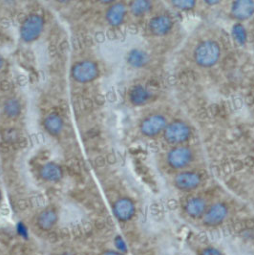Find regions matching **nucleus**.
I'll return each instance as SVG.
<instances>
[{
    "label": "nucleus",
    "mask_w": 254,
    "mask_h": 255,
    "mask_svg": "<svg viewBox=\"0 0 254 255\" xmlns=\"http://www.w3.org/2000/svg\"><path fill=\"white\" fill-rule=\"evenodd\" d=\"M45 20L38 13L28 15L20 26L19 35L24 43H33L36 41L44 31Z\"/></svg>",
    "instance_id": "1"
},
{
    "label": "nucleus",
    "mask_w": 254,
    "mask_h": 255,
    "mask_svg": "<svg viewBox=\"0 0 254 255\" xmlns=\"http://www.w3.org/2000/svg\"><path fill=\"white\" fill-rule=\"evenodd\" d=\"M71 76L74 81L85 84L96 81L99 78L100 69L95 61L84 59L73 65L71 69Z\"/></svg>",
    "instance_id": "2"
},
{
    "label": "nucleus",
    "mask_w": 254,
    "mask_h": 255,
    "mask_svg": "<svg viewBox=\"0 0 254 255\" xmlns=\"http://www.w3.org/2000/svg\"><path fill=\"white\" fill-rule=\"evenodd\" d=\"M194 56L199 65L203 67H210L219 59V46L216 42L211 40L204 41L197 47Z\"/></svg>",
    "instance_id": "3"
},
{
    "label": "nucleus",
    "mask_w": 254,
    "mask_h": 255,
    "mask_svg": "<svg viewBox=\"0 0 254 255\" xmlns=\"http://www.w3.org/2000/svg\"><path fill=\"white\" fill-rule=\"evenodd\" d=\"M190 136V129L183 122H174L164 129V138L171 144L185 142Z\"/></svg>",
    "instance_id": "4"
},
{
    "label": "nucleus",
    "mask_w": 254,
    "mask_h": 255,
    "mask_svg": "<svg viewBox=\"0 0 254 255\" xmlns=\"http://www.w3.org/2000/svg\"><path fill=\"white\" fill-rule=\"evenodd\" d=\"M167 126L164 117L154 114L145 118L140 124V131L146 137H155L159 135Z\"/></svg>",
    "instance_id": "5"
},
{
    "label": "nucleus",
    "mask_w": 254,
    "mask_h": 255,
    "mask_svg": "<svg viewBox=\"0 0 254 255\" xmlns=\"http://www.w3.org/2000/svg\"><path fill=\"white\" fill-rule=\"evenodd\" d=\"M113 213L121 222L131 220L136 213V206L129 198H120L113 205Z\"/></svg>",
    "instance_id": "6"
},
{
    "label": "nucleus",
    "mask_w": 254,
    "mask_h": 255,
    "mask_svg": "<svg viewBox=\"0 0 254 255\" xmlns=\"http://www.w3.org/2000/svg\"><path fill=\"white\" fill-rule=\"evenodd\" d=\"M228 208L222 203H217L207 209L203 216L204 223L209 227H215L222 224L228 216Z\"/></svg>",
    "instance_id": "7"
},
{
    "label": "nucleus",
    "mask_w": 254,
    "mask_h": 255,
    "mask_svg": "<svg viewBox=\"0 0 254 255\" xmlns=\"http://www.w3.org/2000/svg\"><path fill=\"white\" fill-rule=\"evenodd\" d=\"M192 160V152L187 147H176L170 151L167 156V161L170 166L179 169L185 167Z\"/></svg>",
    "instance_id": "8"
},
{
    "label": "nucleus",
    "mask_w": 254,
    "mask_h": 255,
    "mask_svg": "<svg viewBox=\"0 0 254 255\" xmlns=\"http://www.w3.org/2000/svg\"><path fill=\"white\" fill-rule=\"evenodd\" d=\"M231 15L238 20H246L254 13V2L252 0H238L232 3Z\"/></svg>",
    "instance_id": "9"
},
{
    "label": "nucleus",
    "mask_w": 254,
    "mask_h": 255,
    "mask_svg": "<svg viewBox=\"0 0 254 255\" xmlns=\"http://www.w3.org/2000/svg\"><path fill=\"white\" fill-rule=\"evenodd\" d=\"M126 14H127V8L125 4L121 2H114L108 7L105 13V19L110 26L118 27L124 23Z\"/></svg>",
    "instance_id": "10"
},
{
    "label": "nucleus",
    "mask_w": 254,
    "mask_h": 255,
    "mask_svg": "<svg viewBox=\"0 0 254 255\" xmlns=\"http://www.w3.org/2000/svg\"><path fill=\"white\" fill-rule=\"evenodd\" d=\"M39 177L47 183H58L63 178V170L56 162H46L39 169Z\"/></svg>",
    "instance_id": "11"
},
{
    "label": "nucleus",
    "mask_w": 254,
    "mask_h": 255,
    "mask_svg": "<svg viewBox=\"0 0 254 255\" xmlns=\"http://www.w3.org/2000/svg\"><path fill=\"white\" fill-rule=\"evenodd\" d=\"M43 128L50 136L58 137L64 129V121L59 114L52 112L44 118Z\"/></svg>",
    "instance_id": "12"
},
{
    "label": "nucleus",
    "mask_w": 254,
    "mask_h": 255,
    "mask_svg": "<svg viewBox=\"0 0 254 255\" xmlns=\"http://www.w3.org/2000/svg\"><path fill=\"white\" fill-rule=\"evenodd\" d=\"M201 183L200 176L193 172H184L178 175L175 179V185L181 190H192Z\"/></svg>",
    "instance_id": "13"
},
{
    "label": "nucleus",
    "mask_w": 254,
    "mask_h": 255,
    "mask_svg": "<svg viewBox=\"0 0 254 255\" xmlns=\"http://www.w3.org/2000/svg\"><path fill=\"white\" fill-rule=\"evenodd\" d=\"M58 220V212L55 209H45L37 215L36 223L42 231H51L57 225Z\"/></svg>",
    "instance_id": "14"
},
{
    "label": "nucleus",
    "mask_w": 254,
    "mask_h": 255,
    "mask_svg": "<svg viewBox=\"0 0 254 255\" xmlns=\"http://www.w3.org/2000/svg\"><path fill=\"white\" fill-rule=\"evenodd\" d=\"M173 25L172 19L167 15H159L151 19L150 31L156 35H164L169 33Z\"/></svg>",
    "instance_id": "15"
},
{
    "label": "nucleus",
    "mask_w": 254,
    "mask_h": 255,
    "mask_svg": "<svg viewBox=\"0 0 254 255\" xmlns=\"http://www.w3.org/2000/svg\"><path fill=\"white\" fill-rule=\"evenodd\" d=\"M185 212L192 218L203 217L207 211V204L201 198L189 199L185 206Z\"/></svg>",
    "instance_id": "16"
},
{
    "label": "nucleus",
    "mask_w": 254,
    "mask_h": 255,
    "mask_svg": "<svg viewBox=\"0 0 254 255\" xmlns=\"http://www.w3.org/2000/svg\"><path fill=\"white\" fill-rule=\"evenodd\" d=\"M149 61V57L146 52L141 49H133L127 55V62L133 68H141Z\"/></svg>",
    "instance_id": "17"
},
{
    "label": "nucleus",
    "mask_w": 254,
    "mask_h": 255,
    "mask_svg": "<svg viewBox=\"0 0 254 255\" xmlns=\"http://www.w3.org/2000/svg\"><path fill=\"white\" fill-rule=\"evenodd\" d=\"M150 94L148 90L142 85H136L134 86L129 93V100L130 102L136 106L145 105L149 100Z\"/></svg>",
    "instance_id": "18"
},
{
    "label": "nucleus",
    "mask_w": 254,
    "mask_h": 255,
    "mask_svg": "<svg viewBox=\"0 0 254 255\" xmlns=\"http://www.w3.org/2000/svg\"><path fill=\"white\" fill-rule=\"evenodd\" d=\"M3 112L10 119H16L17 117L20 116L22 112L21 103L15 98L7 100L3 106Z\"/></svg>",
    "instance_id": "19"
},
{
    "label": "nucleus",
    "mask_w": 254,
    "mask_h": 255,
    "mask_svg": "<svg viewBox=\"0 0 254 255\" xmlns=\"http://www.w3.org/2000/svg\"><path fill=\"white\" fill-rule=\"evenodd\" d=\"M152 8V3L147 0H137L131 3L130 10L136 16H142L149 12Z\"/></svg>",
    "instance_id": "20"
},
{
    "label": "nucleus",
    "mask_w": 254,
    "mask_h": 255,
    "mask_svg": "<svg viewBox=\"0 0 254 255\" xmlns=\"http://www.w3.org/2000/svg\"><path fill=\"white\" fill-rule=\"evenodd\" d=\"M232 35L239 44H245L247 40V33L241 24H236L232 28Z\"/></svg>",
    "instance_id": "21"
},
{
    "label": "nucleus",
    "mask_w": 254,
    "mask_h": 255,
    "mask_svg": "<svg viewBox=\"0 0 254 255\" xmlns=\"http://www.w3.org/2000/svg\"><path fill=\"white\" fill-rule=\"evenodd\" d=\"M172 4L177 9L184 10V11L191 10L195 6V2L191 0H176L172 2Z\"/></svg>",
    "instance_id": "22"
},
{
    "label": "nucleus",
    "mask_w": 254,
    "mask_h": 255,
    "mask_svg": "<svg viewBox=\"0 0 254 255\" xmlns=\"http://www.w3.org/2000/svg\"><path fill=\"white\" fill-rule=\"evenodd\" d=\"M114 245H115L118 252H120L122 254H127V251H128L127 245L122 236H120V235L116 236L115 239H114Z\"/></svg>",
    "instance_id": "23"
},
{
    "label": "nucleus",
    "mask_w": 254,
    "mask_h": 255,
    "mask_svg": "<svg viewBox=\"0 0 254 255\" xmlns=\"http://www.w3.org/2000/svg\"><path fill=\"white\" fill-rule=\"evenodd\" d=\"M200 255H223L219 250L213 248V247H208L206 249H204Z\"/></svg>",
    "instance_id": "24"
},
{
    "label": "nucleus",
    "mask_w": 254,
    "mask_h": 255,
    "mask_svg": "<svg viewBox=\"0 0 254 255\" xmlns=\"http://www.w3.org/2000/svg\"><path fill=\"white\" fill-rule=\"evenodd\" d=\"M18 233L24 238H28V231L23 223H19L18 225Z\"/></svg>",
    "instance_id": "25"
},
{
    "label": "nucleus",
    "mask_w": 254,
    "mask_h": 255,
    "mask_svg": "<svg viewBox=\"0 0 254 255\" xmlns=\"http://www.w3.org/2000/svg\"><path fill=\"white\" fill-rule=\"evenodd\" d=\"M102 255H125V254H122L117 250H107V251H104Z\"/></svg>",
    "instance_id": "26"
},
{
    "label": "nucleus",
    "mask_w": 254,
    "mask_h": 255,
    "mask_svg": "<svg viewBox=\"0 0 254 255\" xmlns=\"http://www.w3.org/2000/svg\"><path fill=\"white\" fill-rule=\"evenodd\" d=\"M3 66H4V59L0 56V70L3 68Z\"/></svg>",
    "instance_id": "27"
},
{
    "label": "nucleus",
    "mask_w": 254,
    "mask_h": 255,
    "mask_svg": "<svg viewBox=\"0 0 254 255\" xmlns=\"http://www.w3.org/2000/svg\"><path fill=\"white\" fill-rule=\"evenodd\" d=\"M206 3L208 4V5H214V4H217L218 3V1H213V2H211V1H206Z\"/></svg>",
    "instance_id": "28"
},
{
    "label": "nucleus",
    "mask_w": 254,
    "mask_h": 255,
    "mask_svg": "<svg viewBox=\"0 0 254 255\" xmlns=\"http://www.w3.org/2000/svg\"><path fill=\"white\" fill-rule=\"evenodd\" d=\"M60 255H73V254H71V253H63V254H61Z\"/></svg>",
    "instance_id": "29"
},
{
    "label": "nucleus",
    "mask_w": 254,
    "mask_h": 255,
    "mask_svg": "<svg viewBox=\"0 0 254 255\" xmlns=\"http://www.w3.org/2000/svg\"><path fill=\"white\" fill-rule=\"evenodd\" d=\"M1 199H2V192H1V189H0V201H1Z\"/></svg>",
    "instance_id": "30"
}]
</instances>
